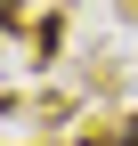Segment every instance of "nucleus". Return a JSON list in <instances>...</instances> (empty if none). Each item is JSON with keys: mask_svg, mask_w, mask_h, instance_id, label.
Segmentation results:
<instances>
[{"mask_svg": "<svg viewBox=\"0 0 138 146\" xmlns=\"http://www.w3.org/2000/svg\"><path fill=\"white\" fill-rule=\"evenodd\" d=\"M106 146H138V114H130V122H122V130H114Z\"/></svg>", "mask_w": 138, "mask_h": 146, "instance_id": "nucleus-1", "label": "nucleus"}, {"mask_svg": "<svg viewBox=\"0 0 138 146\" xmlns=\"http://www.w3.org/2000/svg\"><path fill=\"white\" fill-rule=\"evenodd\" d=\"M8 16H16V0H0V25H8Z\"/></svg>", "mask_w": 138, "mask_h": 146, "instance_id": "nucleus-2", "label": "nucleus"}]
</instances>
